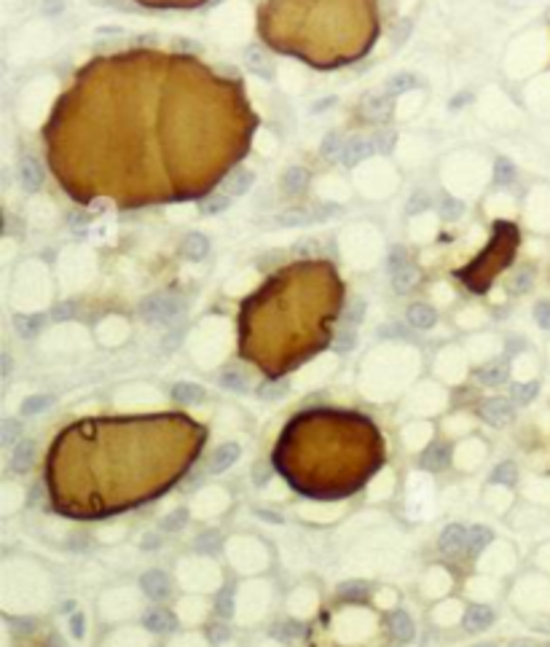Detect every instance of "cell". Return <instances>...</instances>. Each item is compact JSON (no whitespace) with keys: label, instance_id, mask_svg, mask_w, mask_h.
<instances>
[{"label":"cell","instance_id":"6da1fadb","mask_svg":"<svg viewBox=\"0 0 550 647\" xmlns=\"http://www.w3.org/2000/svg\"><path fill=\"white\" fill-rule=\"evenodd\" d=\"M186 301L177 293H153L140 301V317L150 325H169L183 317Z\"/></svg>","mask_w":550,"mask_h":647},{"label":"cell","instance_id":"7a4b0ae2","mask_svg":"<svg viewBox=\"0 0 550 647\" xmlns=\"http://www.w3.org/2000/svg\"><path fill=\"white\" fill-rule=\"evenodd\" d=\"M478 414H481V419L486 425H491V427H505V425H510V422L515 419V405L510 403V400H505V398H489V400H483L481 403Z\"/></svg>","mask_w":550,"mask_h":647},{"label":"cell","instance_id":"3957f363","mask_svg":"<svg viewBox=\"0 0 550 647\" xmlns=\"http://www.w3.org/2000/svg\"><path fill=\"white\" fill-rule=\"evenodd\" d=\"M438 548L446 559H459L462 553H467V529L462 524H448L441 532Z\"/></svg>","mask_w":550,"mask_h":647},{"label":"cell","instance_id":"277c9868","mask_svg":"<svg viewBox=\"0 0 550 647\" xmlns=\"http://www.w3.org/2000/svg\"><path fill=\"white\" fill-rule=\"evenodd\" d=\"M140 588H143L148 599L161 602V599H167L172 593V580L167 578V572H161V569H148L140 578Z\"/></svg>","mask_w":550,"mask_h":647},{"label":"cell","instance_id":"5b68a950","mask_svg":"<svg viewBox=\"0 0 550 647\" xmlns=\"http://www.w3.org/2000/svg\"><path fill=\"white\" fill-rule=\"evenodd\" d=\"M376 150L373 146V137H349V140H344V146H341V150H338V159L335 162H344V164H357L360 159H365V156H371Z\"/></svg>","mask_w":550,"mask_h":647},{"label":"cell","instance_id":"8992f818","mask_svg":"<svg viewBox=\"0 0 550 647\" xmlns=\"http://www.w3.org/2000/svg\"><path fill=\"white\" fill-rule=\"evenodd\" d=\"M451 465V446L443 444V441H435L429 444L424 451H422V468L429 473H441Z\"/></svg>","mask_w":550,"mask_h":647},{"label":"cell","instance_id":"52a82bcc","mask_svg":"<svg viewBox=\"0 0 550 647\" xmlns=\"http://www.w3.org/2000/svg\"><path fill=\"white\" fill-rule=\"evenodd\" d=\"M239 457H241V446L239 444H220L213 454H210L207 470L215 473V475H220V473H226Z\"/></svg>","mask_w":550,"mask_h":647},{"label":"cell","instance_id":"ba28073f","mask_svg":"<svg viewBox=\"0 0 550 647\" xmlns=\"http://www.w3.org/2000/svg\"><path fill=\"white\" fill-rule=\"evenodd\" d=\"M494 623V610L489 605H470L467 610H465V615H462V626H465V631L475 634V631H483V629H489Z\"/></svg>","mask_w":550,"mask_h":647},{"label":"cell","instance_id":"9c48e42d","mask_svg":"<svg viewBox=\"0 0 550 647\" xmlns=\"http://www.w3.org/2000/svg\"><path fill=\"white\" fill-rule=\"evenodd\" d=\"M143 626H145L150 634H169L174 631L177 626V618H174L169 610H161V607H150L143 612Z\"/></svg>","mask_w":550,"mask_h":647},{"label":"cell","instance_id":"30bf717a","mask_svg":"<svg viewBox=\"0 0 550 647\" xmlns=\"http://www.w3.org/2000/svg\"><path fill=\"white\" fill-rule=\"evenodd\" d=\"M510 376V368L505 360H491V363L481 365L478 371H475V379L481 381V384H486V387H499V384H505Z\"/></svg>","mask_w":550,"mask_h":647},{"label":"cell","instance_id":"8fae6325","mask_svg":"<svg viewBox=\"0 0 550 647\" xmlns=\"http://www.w3.org/2000/svg\"><path fill=\"white\" fill-rule=\"evenodd\" d=\"M32 462H35V444H32V441H27V438H22L19 444L13 446L11 470L16 473V475H25V473L32 468Z\"/></svg>","mask_w":550,"mask_h":647},{"label":"cell","instance_id":"7c38bea8","mask_svg":"<svg viewBox=\"0 0 550 647\" xmlns=\"http://www.w3.org/2000/svg\"><path fill=\"white\" fill-rule=\"evenodd\" d=\"M405 320H408V325H414V328H419V331H427V328H432V325L438 323V311L432 309L429 304H411L408 307V311H405Z\"/></svg>","mask_w":550,"mask_h":647},{"label":"cell","instance_id":"4fadbf2b","mask_svg":"<svg viewBox=\"0 0 550 647\" xmlns=\"http://www.w3.org/2000/svg\"><path fill=\"white\" fill-rule=\"evenodd\" d=\"M389 629H392V634H395L397 642H411L416 636L414 618H411L408 612H402V610H395V612L389 615Z\"/></svg>","mask_w":550,"mask_h":647},{"label":"cell","instance_id":"5bb4252c","mask_svg":"<svg viewBox=\"0 0 550 647\" xmlns=\"http://www.w3.org/2000/svg\"><path fill=\"white\" fill-rule=\"evenodd\" d=\"M217 381H220V387H226V390H231V392H244L250 387V376L244 374V368H239V365H228V368H223V371L217 374Z\"/></svg>","mask_w":550,"mask_h":647},{"label":"cell","instance_id":"9a60e30c","mask_svg":"<svg viewBox=\"0 0 550 647\" xmlns=\"http://www.w3.org/2000/svg\"><path fill=\"white\" fill-rule=\"evenodd\" d=\"M172 398L183 405H196L207 398V392L201 384H193V381H177L172 387Z\"/></svg>","mask_w":550,"mask_h":647},{"label":"cell","instance_id":"2e32d148","mask_svg":"<svg viewBox=\"0 0 550 647\" xmlns=\"http://www.w3.org/2000/svg\"><path fill=\"white\" fill-rule=\"evenodd\" d=\"M193 548L199 553H204V556H220V551H223V535H220V529H204L199 538L193 540Z\"/></svg>","mask_w":550,"mask_h":647},{"label":"cell","instance_id":"e0dca14e","mask_svg":"<svg viewBox=\"0 0 550 647\" xmlns=\"http://www.w3.org/2000/svg\"><path fill=\"white\" fill-rule=\"evenodd\" d=\"M389 274H392V287H395L397 293H408V290H414V285L419 283V269H416L411 261H408L405 266H400V269L389 271Z\"/></svg>","mask_w":550,"mask_h":647},{"label":"cell","instance_id":"ac0fdd59","mask_svg":"<svg viewBox=\"0 0 550 647\" xmlns=\"http://www.w3.org/2000/svg\"><path fill=\"white\" fill-rule=\"evenodd\" d=\"M43 325H46L43 314H19V317H13V328L22 338H35L43 331Z\"/></svg>","mask_w":550,"mask_h":647},{"label":"cell","instance_id":"d6986e66","mask_svg":"<svg viewBox=\"0 0 550 647\" xmlns=\"http://www.w3.org/2000/svg\"><path fill=\"white\" fill-rule=\"evenodd\" d=\"M392 95H387L384 89H381V95H373L365 100V105H362V113L368 116V119H384V116H389V110H392Z\"/></svg>","mask_w":550,"mask_h":647},{"label":"cell","instance_id":"ffe728a7","mask_svg":"<svg viewBox=\"0 0 550 647\" xmlns=\"http://www.w3.org/2000/svg\"><path fill=\"white\" fill-rule=\"evenodd\" d=\"M494 540V535H491V529H486V526H472V529H467V556H481L483 548L489 545Z\"/></svg>","mask_w":550,"mask_h":647},{"label":"cell","instance_id":"44dd1931","mask_svg":"<svg viewBox=\"0 0 550 647\" xmlns=\"http://www.w3.org/2000/svg\"><path fill=\"white\" fill-rule=\"evenodd\" d=\"M19 177H22V186H25L27 191H35L40 186V180H43V172H40L38 162H35L32 156H25V159H22V167H19Z\"/></svg>","mask_w":550,"mask_h":647},{"label":"cell","instance_id":"7402d4cb","mask_svg":"<svg viewBox=\"0 0 550 647\" xmlns=\"http://www.w3.org/2000/svg\"><path fill=\"white\" fill-rule=\"evenodd\" d=\"M207 253H210L207 237H201V234H188L186 239H183V256H186L188 261H201Z\"/></svg>","mask_w":550,"mask_h":647},{"label":"cell","instance_id":"603a6c76","mask_svg":"<svg viewBox=\"0 0 550 647\" xmlns=\"http://www.w3.org/2000/svg\"><path fill=\"white\" fill-rule=\"evenodd\" d=\"M371 593V586L365 580H344L338 583V596L341 599H349V602H357V599H365Z\"/></svg>","mask_w":550,"mask_h":647},{"label":"cell","instance_id":"cb8c5ba5","mask_svg":"<svg viewBox=\"0 0 550 647\" xmlns=\"http://www.w3.org/2000/svg\"><path fill=\"white\" fill-rule=\"evenodd\" d=\"M215 615L220 620H228L234 615V588L231 586H223L215 593Z\"/></svg>","mask_w":550,"mask_h":647},{"label":"cell","instance_id":"d4e9b609","mask_svg":"<svg viewBox=\"0 0 550 647\" xmlns=\"http://www.w3.org/2000/svg\"><path fill=\"white\" fill-rule=\"evenodd\" d=\"M22 432H25V427H22V422L19 419H3L0 422V444L3 446H16L19 441H22Z\"/></svg>","mask_w":550,"mask_h":647},{"label":"cell","instance_id":"484cf974","mask_svg":"<svg viewBox=\"0 0 550 647\" xmlns=\"http://www.w3.org/2000/svg\"><path fill=\"white\" fill-rule=\"evenodd\" d=\"M301 634H304V629L298 623H293V620H277L271 626V636L280 639V642H295Z\"/></svg>","mask_w":550,"mask_h":647},{"label":"cell","instance_id":"4316f807","mask_svg":"<svg viewBox=\"0 0 550 647\" xmlns=\"http://www.w3.org/2000/svg\"><path fill=\"white\" fill-rule=\"evenodd\" d=\"M54 405V395H30L22 403V417H38Z\"/></svg>","mask_w":550,"mask_h":647},{"label":"cell","instance_id":"83f0119b","mask_svg":"<svg viewBox=\"0 0 550 647\" xmlns=\"http://www.w3.org/2000/svg\"><path fill=\"white\" fill-rule=\"evenodd\" d=\"M186 526H188V511H183V508H177V511L167 513V516L161 518V532H167V535L183 532Z\"/></svg>","mask_w":550,"mask_h":647},{"label":"cell","instance_id":"f1b7e54d","mask_svg":"<svg viewBox=\"0 0 550 647\" xmlns=\"http://www.w3.org/2000/svg\"><path fill=\"white\" fill-rule=\"evenodd\" d=\"M537 392H539L537 381H529V384H513V387H510V400L515 405H526L534 400Z\"/></svg>","mask_w":550,"mask_h":647},{"label":"cell","instance_id":"f546056e","mask_svg":"<svg viewBox=\"0 0 550 647\" xmlns=\"http://www.w3.org/2000/svg\"><path fill=\"white\" fill-rule=\"evenodd\" d=\"M515 478H518L515 462H499L494 470H491V481H494V484L510 486V484H515Z\"/></svg>","mask_w":550,"mask_h":647},{"label":"cell","instance_id":"4dcf8cb0","mask_svg":"<svg viewBox=\"0 0 550 647\" xmlns=\"http://www.w3.org/2000/svg\"><path fill=\"white\" fill-rule=\"evenodd\" d=\"M285 189L290 191V194H298V191H304L306 189V183H309V175L301 170V167H290L287 172H285Z\"/></svg>","mask_w":550,"mask_h":647},{"label":"cell","instance_id":"1f68e13d","mask_svg":"<svg viewBox=\"0 0 550 647\" xmlns=\"http://www.w3.org/2000/svg\"><path fill=\"white\" fill-rule=\"evenodd\" d=\"M354 344H357V331H354L352 325H344L333 341L335 352H352L354 350Z\"/></svg>","mask_w":550,"mask_h":647},{"label":"cell","instance_id":"d6a6232c","mask_svg":"<svg viewBox=\"0 0 550 647\" xmlns=\"http://www.w3.org/2000/svg\"><path fill=\"white\" fill-rule=\"evenodd\" d=\"M362 317H365V301H360V298H352V301L347 304V309H344V325L357 328Z\"/></svg>","mask_w":550,"mask_h":647},{"label":"cell","instance_id":"836d02e7","mask_svg":"<svg viewBox=\"0 0 550 647\" xmlns=\"http://www.w3.org/2000/svg\"><path fill=\"white\" fill-rule=\"evenodd\" d=\"M250 186H253V172H247V170H239V172L231 175V180L226 183L228 194H244Z\"/></svg>","mask_w":550,"mask_h":647},{"label":"cell","instance_id":"e575fe53","mask_svg":"<svg viewBox=\"0 0 550 647\" xmlns=\"http://www.w3.org/2000/svg\"><path fill=\"white\" fill-rule=\"evenodd\" d=\"M282 395H287V381H268V384L258 387V398H263V400H277Z\"/></svg>","mask_w":550,"mask_h":647},{"label":"cell","instance_id":"d590c367","mask_svg":"<svg viewBox=\"0 0 550 647\" xmlns=\"http://www.w3.org/2000/svg\"><path fill=\"white\" fill-rule=\"evenodd\" d=\"M513 175H515V170H513V164L508 162V159H499L494 167V183L496 186H505V183H510L513 180Z\"/></svg>","mask_w":550,"mask_h":647},{"label":"cell","instance_id":"8d00e7d4","mask_svg":"<svg viewBox=\"0 0 550 647\" xmlns=\"http://www.w3.org/2000/svg\"><path fill=\"white\" fill-rule=\"evenodd\" d=\"M161 545H164V532H145L143 538H140V548L143 551H159Z\"/></svg>","mask_w":550,"mask_h":647},{"label":"cell","instance_id":"74e56055","mask_svg":"<svg viewBox=\"0 0 550 647\" xmlns=\"http://www.w3.org/2000/svg\"><path fill=\"white\" fill-rule=\"evenodd\" d=\"M529 285H532V271L523 269V271H518V274H513V280H510V290L523 293V290H529Z\"/></svg>","mask_w":550,"mask_h":647},{"label":"cell","instance_id":"f35d334b","mask_svg":"<svg viewBox=\"0 0 550 647\" xmlns=\"http://www.w3.org/2000/svg\"><path fill=\"white\" fill-rule=\"evenodd\" d=\"M341 146H344V140L338 135H328L325 137V143H322V153L328 156V159H338V150H341Z\"/></svg>","mask_w":550,"mask_h":647},{"label":"cell","instance_id":"ab89813d","mask_svg":"<svg viewBox=\"0 0 550 647\" xmlns=\"http://www.w3.org/2000/svg\"><path fill=\"white\" fill-rule=\"evenodd\" d=\"M228 202H231V196H226V194H217V196H213L210 202H204V213L207 215H213V213H223L228 207Z\"/></svg>","mask_w":550,"mask_h":647},{"label":"cell","instance_id":"60d3db41","mask_svg":"<svg viewBox=\"0 0 550 647\" xmlns=\"http://www.w3.org/2000/svg\"><path fill=\"white\" fill-rule=\"evenodd\" d=\"M228 636H231V631H228V626L223 623V620L210 626V642H213V645H220V642H226Z\"/></svg>","mask_w":550,"mask_h":647},{"label":"cell","instance_id":"b9f144b4","mask_svg":"<svg viewBox=\"0 0 550 647\" xmlns=\"http://www.w3.org/2000/svg\"><path fill=\"white\" fill-rule=\"evenodd\" d=\"M408 86H411V78H408V76H395V78L384 86V92H387V95H400V92L408 89Z\"/></svg>","mask_w":550,"mask_h":647},{"label":"cell","instance_id":"7bdbcfd3","mask_svg":"<svg viewBox=\"0 0 550 647\" xmlns=\"http://www.w3.org/2000/svg\"><path fill=\"white\" fill-rule=\"evenodd\" d=\"M405 263H408V253H405L402 247H395V250L389 253V261H387L389 271L400 269V266H405Z\"/></svg>","mask_w":550,"mask_h":647},{"label":"cell","instance_id":"ee69618b","mask_svg":"<svg viewBox=\"0 0 550 647\" xmlns=\"http://www.w3.org/2000/svg\"><path fill=\"white\" fill-rule=\"evenodd\" d=\"M76 314V304L73 301H65V304H56L52 309V317L54 320H70Z\"/></svg>","mask_w":550,"mask_h":647},{"label":"cell","instance_id":"f6af8a7d","mask_svg":"<svg viewBox=\"0 0 550 647\" xmlns=\"http://www.w3.org/2000/svg\"><path fill=\"white\" fill-rule=\"evenodd\" d=\"M534 317L542 328H550V301H539L534 307Z\"/></svg>","mask_w":550,"mask_h":647},{"label":"cell","instance_id":"bcb514c9","mask_svg":"<svg viewBox=\"0 0 550 647\" xmlns=\"http://www.w3.org/2000/svg\"><path fill=\"white\" fill-rule=\"evenodd\" d=\"M83 629H86V618H83V612H73V615H70V631H73V636L80 639V636H83Z\"/></svg>","mask_w":550,"mask_h":647},{"label":"cell","instance_id":"7dc6e473","mask_svg":"<svg viewBox=\"0 0 550 647\" xmlns=\"http://www.w3.org/2000/svg\"><path fill=\"white\" fill-rule=\"evenodd\" d=\"M459 213H462V204L459 202H454V199H446V202H443V210H441L443 218H459Z\"/></svg>","mask_w":550,"mask_h":647},{"label":"cell","instance_id":"c3c4849f","mask_svg":"<svg viewBox=\"0 0 550 647\" xmlns=\"http://www.w3.org/2000/svg\"><path fill=\"white\" fill-rule=\"evenodd\" d=\"M392 143H395V137H392V135H373L376 150H389V148H392Z\"/></svg>","mask_w":550,"mask_h":647},{"label":"cell","instance_id":"681fc988","mask_svg":"<svg viewBox=\"0 0 550 647\" xmlns=\"http://www.w3.org/2000/svg\"><path fill=\"white\" fill-rule=\"evenodd\" d=\"M180 338H183V331H180V328H177L174 333L169 331V333H167V338H164V350H174V347L180 344Z\"/></svg>","mask_w":550,"mask_h":647},{"label":"cell","instance_id":"f907efd6","mask_svg":"<svg viewBox=\"0 0 550 647\" xmlns=\"http://www.w3.org/2000/svg\"><path fill=\"white\" fill-rule=\"evenodd\" d=\"M545 642H537V639H513L510 647H542Z\"/></svg>","mask_w":550,"mask_h":647},{"label":"cell","instance_id":"816d5d0a","mask_svg":"<svg viewBox=\"0 0 550 647\" xmlns=\"http://www.w3.org/2000/svg\"><path fill=\"white\" fill-rule=\"evenodd\" d=\"M199 478H201V470H191L186 481H188V486H196L199 484Z\"/></svg>","mask_w":550,"mask_h":647},{"label":"cell","instance_id":"f5cc1de1","mask_svg":"<svg viewBox=\"0 0 550 647\" xmlns=\"http://www.w3.org/2000/svg\"><path fill=\"white\" fill-rule=\"evenodd\" d=\"M73 607H76V602H73V599H67V602L59 605V612H62V615H70V612H73Z\"/></svg>","mask_w":550,"mask_h":647},{"label":"cell","instance_id":"db71d44e","mask_svg":"<svg viewBox=\"0 0 550 647\" xmlns=\"http://www.w3.org/2000/svg\"><path fill=\"white\" fill-rule=\"evenodd\" d=\"M8 371H11V357L3 355V374H8Z\"/></svg>","mask_w":550,"mask_h":647},{"label":"cell","instance_id":"11a10c76","mask_svg":"<svg viewBox=\"0 0 550 647\" xmlns=\"http://www.w3.org/2000/svg\"><path fill=\"white\" fill-rule=\"evenodd\" d=\"M472 647H496L494 642H478V645H472Z\"/></svg>","mask_w":550,"mask_h":647}]
</instances>
